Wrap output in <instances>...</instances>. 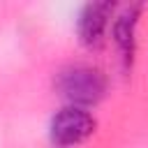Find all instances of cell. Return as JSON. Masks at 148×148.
Masks as SVG:
<instances>
[{"label":"cell","mask_w":148,"mask_h":148,"mask_svg":"<svg viewBox=\"0 0 148 148\" xmlns=\"http://www.w3.org/2000/svg\"><path fill=\"white\" fill-rule=\"evenodd\" d=\"M113 9H116L113 2H88L81 7L76 18V35L86 49H97L104 42Z\"/></svg>","instance_id":"cell-3"},{"label":"cell","mask_w":148,"mask_h":148,"mask_svg":"<svg viewBox=\"0 0 148 148\" xmlns=\"http://www.w3.org/2000/svg\"><path fill=\"white\" fill-rule=\"evenodd\" d=\"M95 127H97V123H95L92 113H88L81 106H65L51 118L49 139L58 148H69V146H76V143L86 141L88 136H92Z\"/></svg>","instance_id":"cell-2"},{"label":"cell","mask_w":148,"mask_h":148,"mask_svg":"<svg viewBox=\"0 0 148 148\" xmlns=\"http://www.w3.org/2000/svg\"><path fill=\"white\" fill-rule=\"evenodd\" d=\"M141 5H130L125 7L111 23V37L118 46V53L125 65L132 62L134 49H136V28H139V16H141Z\"/></svg>","instance_id":"cell-4"},{"label":"cell","mask_w":148,"mask_h":148,"mask_svg":"<svg viewBox=\"0 0 148 148\" xmlns=\"http://www.w3.org/2000/svg\"><path fill=\"white\" fill-rule=\"evenodd\" d=\"M56 92L67 102V106H92L106 95V76L88 65H72L58 72Z\"/></svg>","instance_id":"cell-1"}]
</instances>
